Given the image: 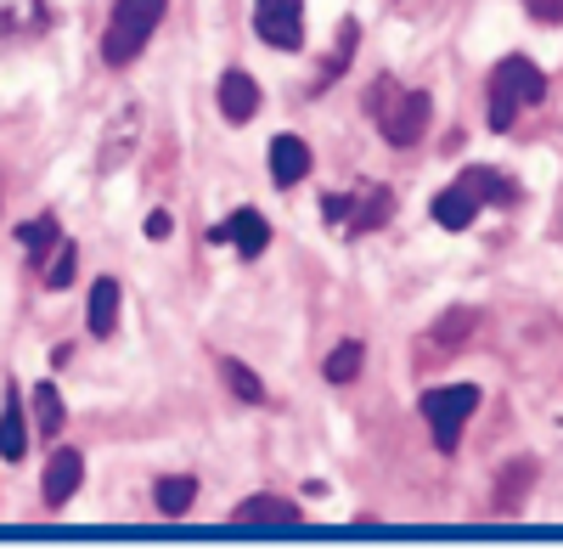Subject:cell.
Masks as SVG:
<instances>
[{
    "mask_svg": "<svg viewBox=\"0 0 563 552\" xmlns=\"http://www.w3.org/2000/svg\"><path fill=\"white\" fill-rule=\"evenodd\" d=\"M485 203H519V187L501 175V169H490V164H474V169H462L451 187L434 198V220L445 225V232H467L474 225V214L485 209Z\"/></svg>",
    "mask_w": 563,
    "mask_h": 552,
    "instance_id": "obj_1",
    "label": "cell"
},
{
    "mask_svg": "<svg viewBox=\"0 0 563 552\" xmlns=\"http://www.w3.org/2000/svg\"><path fill=\"white\" fill-rule=\"evenodd\" d=\"M366 113L378 119L389 147H417L429 119H434V102H429V90H400L395 79H384L366 90Z\"/></svg>",
    "mask_w": 563,
    "mask_h": 552,
    "instance_id": "obj_2",
    "label": "cell"
},
{
    "mask_svg": "<svg viewBox=\"0 0 563 552\" xmlns=\"http://www.w3.org/2000/svg\"><path fill=\"white\" fill-rule=\"evenodd\" d=\"M164 12H169V0H113V18H108V34H102L108 68H130L147 52V40L158 34Z\"/></svg>",
    "mask_w": 563,
    "mask_h": 552,
    "instance_id": "obj_3",
    "label": "cell"
},
{
    "mask_svg": "<svg viewBox=\"0 0 563 552\" xmlns=\"http://www.w3.org/2000/svg\"><path fill=\"white\" fill-rule=\"evenodd\" d=\"M547 97V79L530 57H501L490 74V130H512L525 108Z\"/></svg>",
    "mask_w": 563,
    "mask_h": 552,
    "instance_id": "obj_4",
    "label": "cell"
},
{
    "mask_svg": "<svg viewBox=\"0 0 563 552\" xmlns=\"http://www.w3.org/2000/svg\"><path fill=\"white\" fill-rule=\"evenodd\" d=\"M479 411V389L474 384H451V389H429L422 395V418H429V429H434V445L451 456L456 445H462V429H467V418Z\"/></svg>",
    "mask_w": 563,
    "mask_h": 552,
    "instance_id": "obj_5",
    "label": "cell"
},
{
    "mask_svg": "<svg viewBox=\"0 0 563 552\" xmlns=\"http://www.w3.org/2000/svg\"><path fill=\"white\" fill-rule=\"evenodd\" d=\"M474 328H479V310L474 305H451L429 333L417 339V361L422 366H434V361H451V355H462V344L474 339Z\"/></svg>",
    "mask_w": 563,
    "mask_h": 552,
    "instance_id": "obj_6",
    "label": "cell"
},
{
    "mask_svg": "<svg viewBox=\"0 0 563 552\" xmlns=\"http://www.w3.org/2000/svg\"><path fill=\"white\" fill-rule=\"evenodd\" d=\"M254 34L276 52L305 45V0H254Z\"/></svg>",
    "mask_w": 563,
    "mask_h": 552,
    "instance_id": "obj_7",
    "label": "cell"
},
{
    "mask_svg": "<svg viewBox=\"0 0 563 552\" xmlns=\"http://www.w3.org/2000/svg\"><path fill=\"white\" fill-rule=\"evenodd\" d=\"M209 243H231L243 260H260V254L271 249V225H265V214H260V209H231V220H220V225H214Z\"/></svg>",
    "mask_w": 563,
    "mask_h": 552,
    "instance_id": "obj_8",
    "label": "cell"
},
{
    "mask_svg": "<svg viewBox=\"0 0 563 552\" xmlns=\"http://www.w3.org/2000/svg\"><path fill=\"white\" fill-rule=\"evenodd\" d=\"M85 485V456L74 445H57L52 451V463H45V479H40V496H45V508H68V496Z\"/></svg>",
    "mask_w": 563,
    "mask_h": 552,
    "instance_id": "obj_9",
    "label": "cell"
},
{
    "mask_svg": "<svg viewBox=\"0 0 563 552\" xmlns=\"http://www.w3.org/2000/svg\"><path fill=\"white\" fill-rule=\"evenodd\" d=\"M135 135H141V102H124L119 119H113L108 135H102V153H97V169H102V175L124 169V158H130V147H135Z\"/></svg>",
    "mask_w": 563,
    "mask_h": 552,
    "instance_id": "obj_10",
    "label": "cell"
},
{
    "mask_svg": "<svg viewBox=\"0 0 563 552\" xmlns=\"http://www.w3.org/2000/svg\"><path fill=\"white\" fill-rule=\"evenodd\" d=\"M310 142H299V135H276V142H271V180H276V187L282 192H288V187H299V180L310 175Z\"/></svg>",
    "mask_w": 563,
    "mask_h": 552,
    "instance_id": "obj_11",
    "label": "cell"
},
{
    "mask_svg": "<svg viewBox=\"0 0 563 552\" xmlns=\"http://www.w3.org/2000/svg\"><path fill=\"white\" fill-rule=\"evenodd\" d=\"M220 113H225L231 124H249V119L260 113V85H254L243 68H225V74H220Z\"/></svg>",
    "mask_w": 563,
    "mask_h": 552,
    "instance_id": "obj_12",
    "label": "cell"
},
{
    "mask_svg": "<svg viewBox=\"0 0 563 552\" xmlns=\"http://www.w3.org/2000/svg\"><path fill=\"white\" fill-rule=\"evenodd\" d=\"M231 525H282V530H294L299 525V501L288 496H249L231 508Z\"/></svg>",
    "mask_w": 563,
    "mask_h": 552,
    "instance_id": "obj_13",
    "label": "cell"
},
{
    "mask_svg": "<svg viewBox=\"0 0 563 552\" xmlns=\"http://www.w3.org/2000/svg\"><path fill=\"white\" fill-rule=\"evenodd\" d=\"M389 209H395V192H389V187H366L361 198H350L344 232H378V225L389 220Z\"/></svg>",
    "mask_w": 563,
    "mask_h": 552,
    "instance_id": "obj_14",
    "label": "cell"
},
{
    "mask_svg": "<svg viewBox=\"0 0 563 552\" xmlns=\"http://www.w3.org/2000/svg\"><path fill=\"white\" fill-rule=\"evenodd\" d=\"M45 29V0H0V40H29Z\"/></svg>",
    "mask_w": 563,
    "mask_h": 552,
    "instance_id": "obj_15",
    "label": "cell"
},
{
    "mask_svg": "<svg viewBox=\"0 0 563 552\" xmlns=\"http://www.w3.org/2000/svg\"><path fill=\"white\" fill-rule=\"evenodd\" d=\"M85 321H90V339H113V328H119V283H113V276H97Z\"/></svg>",
    "mask_w": 563,
    "mask_h": 552,
    "instance_id": "obj_16",
    "label": "cell"
},
{
    "mask_svg": "<svg viewBox=\"0 0 563 552\" xmlns=\"http://www.w3.org/2000/svg\"><path fill=\"white\" fill-rule=\"evenodd\" d=\"M29 451V423H23V389L7 395V411H0V456L7 463H23Z\"/></svg>",
    "mask_w": 563,
    "mask_h": 552,
    "instance_id": "obj_17",
    "label": "cell"
},
{
    "mask_svg": "<svg viewBox=\"0 0 563 552\" xmlns=\"http://www.w3.org/2000/svg\"><path fill=\"white\" fill-rule=\"evenodd\" d=\"M153 501H158V514H164V519H180V514L198 501V479H192V474H169V479H158Z\"/></svg>",
    "mask_w": 563,
    "mask_h": 552,
    "instance_id": "obj_18",
    "label": "cell"
},
{
    "mask_svg": "<svg viewBox=\"0 0 563 552\" xmlns=\"http://www.w3.org/2000/svg\"><path fill=\"white\" fill-rule=\"evenodd\" d=\"M57 243H63V232H57V220H52V214H40V220H29V225H23V249H29V260H34V265L52 260V254H57Z\"/></svg>",
    "mask_w": 563,
    "mask_h": 552,
    "instance_id": "obj_19",
    "label": "cell"
},
{
    "mask_svg": "<svg viewBox=\"0 0 563 552\" xmlns=\"http://www.w3.org/2000/svg\"><path fill=\"white\" fill-rule=\"evenodd\" d=\"M361 361H366V350H361L355 339H344L333 355L321 361V373H327V384H355V378H361Z\"/></svg>",
    "mask_w": 563,
    "mask_h": 552,
    "instance_id": "obj_20",
    "label": "cell"
},
{
    "mask_svg": "<svg viewBox=\"0 0 563 552\" xmlns=\"http://www.w3.org/2000/svg\"><path fill=\"white\" fill-rule=\"evenodd\" d=\"M74 271H79V249H74L68 238H63V243H57V254H52V260L40 265V283L52 288V294H63V288L74 283Z\"/></svg>",
    "mask_w": 563,
    "mask_h": 552,
    "instance_id": "obj_21",
    "label": "cell"
},
{
    "mask_svg": "<svg viewBox=\"0 0 563 552\" xmlns=\"http://www.w3.org/2000/svg\"><path fill=\"white\" fill-rule=\"evenodd\" d=\"M34 429L45 440H57L63 434V395L52 384H34Z\"/></svg>",
    "mask_w": 563,
    "mask_h": 552,
    "instance_id": "obj_22",
    "label": "cell"
},
{
    "mask_svg": "<svg viewBox=\"0 0 563 552\" xmlns=\"http://www.w3.org/2000/svg\"><path fill=\"white\" fill-rule=\"evenodd\" d=\"M220 378L231 384V395H238V400H249V406H260V400H265V384H260V373H249L243 361L220 355Z\"/></svg>",
    "mask_w": 563,
    "mask_h": 552,
    "instance_id": "obj_23",
    "label": "cell"
},
{
    "mask_svg": "<svg viewBox=\"0 0 563 552\" xmlns=\"http://www.w3.org/2000/svg\"><path fill=\"white\" fill-rule=\"evenodd\" d=\"M355 34H361L355 23H344V29H339V45H333V57L321 63V74H316V85H310V90H327V85H333V79H339V74L350 68V57H355Z\"/></svg>",
    "mask_w": 563,
    "mask_h": 552,
    "instance_id": "obj_24",
    "label": "cell"
},
{
    "mask_svg": "<svg viewBox=\"0 0 563 552\" xmlns=\"http://www.w3.org/2000/svg\"><path fill=\"white\" fill-rule=\"evenodd\" d=\"M530 474H536V463H525V468H507V474H501V496H496V514H512V508H525V490H530L525 479H530Z\"/></svg>",
    "mask_w": 563,
    "mask_h": 552,
    "instance_id": "obj_25",
    "label": "cell"
},
{
    "mask_svg": "<svg viewBox=\"0 0 563 552\" xmlns=\"http://www.w3.org/2000/svg\"><path fill=\"white\" fill-rule=\"evenodd\" d=\"M525 12L536 23H563V0H525Z\"/></svg>",
    "mask_w": 563,
    "mask_h": 552,
    "instance_id": "obj_26",
    "label": "cell"
},
{
    "mask_svg": "<svg viewBox=\"0 0 563 552\" xmlns=\"http://www.w3.org/2000/svg\"><path fill=\"white\" fill-rule=\"evenodd\" d=\"M141 232H147V238H153V243H164V238H169V232H175V220H169V214H164V209H153V214H147V225H141Z\"/></svg>",
    "mask_w": 563,
    "mask_h": 552,
    "instance_id": "obj_27",
    "label": "cell"
},
{
    "mask_svg": "<svg viewBox=\"0 0 563 552\" xmlns=\"http://www.w3.org/2000/svg\"><path fill=\"white\" fill-rule=\"evenodd\" d=\"M321 214H327V220H333V225H344V220H350V198H339V192H333V198H327V203H321Z\"/></svg>",
    "mask_w": 563,
    "mask_h": 552,
    "instance_id": "obj_28",
    "label": "cell"
}]
</instances>
